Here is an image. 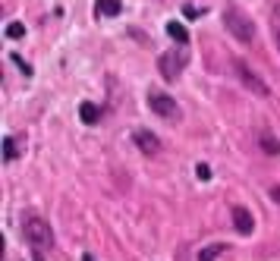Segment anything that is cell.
<instances>
[{
    "label": "cell",
    "mask_w": 280,
    "mask_h": 261,
    "mask_svg": "<svg viewBox=\"0 0 280 261\" xmlns=\"http://www.w3.org/2000/svg\"><path fill=\"white\" fill-rule=\"evenodd\" d=\"M167 35H170L177 44H186V41H189V32H186L183 22H167Z\"/></svg>",
    "instance_id": "cell-10"
},
{
    "label": "cell",
    "mask_w": 280,
    "mask_h": 261,
    "mask_svg": "<svg viewBox=\"0 0 280 261\" xmlns=\"http://www.w3.org/2000/svg\"><path fill=\"white\" fill-rule=\"evenodd\" d=\"M10 57H13V63H16V66L22 69V73H26V76H32V66H29L26 60H22V57H19V54H10Z\"/></svg>",
    "instance_id": "cell-16"
},
{
    "label": "cell",
    "mask_w": 280,
    "mask_h": 261,
    "mask_svg": "<svg viewBox=\"0 0 280 261\" xmlns=\"http://www.w3.org/2000/svg\"><path fill=\"white\" fill-rule=\"evenodd\" d=\"M195 176H198V180H211V167H208V164H198V167H195Z\"/></svg>",
    "instance_id": "cell-15"
},
{
    "label": "cell",
    "mask_w": 280,
    "mask_h": 261,
    "mask_svg": "<svg viewBox=\"0 0 280 261\" xmlns=\"http://www.w3.org/2000/svg\"><path fill=\"white\" fill-rule=\"evenodd\" d=\"M22 233H26V242L32 245L35 261H44V255H48L51 245H54L51 223L41 220V217H26V223H22Z\"/></svg>",
    "instance_id": "cell-1"
},
{
    "label": "cell",
    "mask_w": 280,
    "mask_h": 261,
    "mask_svg": "<svg viewBox=\"0 0 280 261\" xmlns=\"http://www.w3.org/2000/svg\"><path fill=\"white\" fill-rule=\"evenodd\" d=\"M277 16H280V7H277Z\"/></svg>",
    "instance_id": "cell-19"
},
{
    "label": "cell",
    "mask_w": 280,
    "mask_h": 261,
    "mask_svg": "<svg viewBox=\"0 0 280 261\" xmlns=\"http://www.w3.org/2000/svg\"><path fill=\"white\" fill-rule=\"evenodd\" d=\"M183 66H186V54H161L158 57V69H161V76H164L167 82H177V76L183 73Z\"/></svg>",
    "instance_id": "cell-4"
},
{
    "label": "cell",
    "mask_w": 280,
    "mask_h": 261,
    "mask_svg": "<svg viewBox=\"0 0 280 261\" xmlns=\"http://www.w3.org/2000/svg\"><path fill=\"white\" fill-rule=\"evenodd\" d=\"M220 252H227V245H220V242H217V245H208V248H202V255H198V261H214Z\"/></svg>",
    "instance_id": "cell-12"
},
{
    "label": "cell",
    "mask_w": 280,
    "mask_h": 261,
    "mask_svg": "<svg viewBox=\"0 0 280 261\" xmlns=\"http://www.w3.org/2000/svg\"><path fill=\"white\" fill-rule=\"evenodd\" d=\"M7 35H10V38H22V35H26V26H22V22H10Z\"/></svg>",
    "instance_id": "cell-14"
},
{
    "label": "cell",
    "mask_w": 280,
    "mask_h": 261,
    "mask_svg": "<svg viewBox=\"0 0 280 261\" xmlns=\"http://www.w3.org/2000/svg\"><path fill=\"white\" fill-rule=\"evenodd\" d=\"M132 139H135V145L142 148V154H148V158L161 154V142H158V136H155V133H148V129H135Z\"/></svg>",
    "instance_id": "cell-5"
},
{
    "label": "cell",
    "mask_w": 280,
    "mask_h": 261,
    "mask_svg": "<svg viewBox=\"0 0 280 261\" xmlns=\"http://www.w3.org/2000/svg\"><path fill=\"white\" fill-rule=\"evenodd\" d=\"M233 227H236L242 236H249L252 230H255V217H252V211L249 208H242V205H233Z\"/></svg>",
    "instance_id": "cell-6"
},
{
    "label": "cell",
    "mask_w": 280,
    "mask_h": 261,
    "mask_svg": "<svg viewBox=\"0 0 280 261\" xmlns=\"http://www.w3.org/2000/svg\"><path fill=\"white\" fill-rule=\"evenodd\" d=\"M224 26H227V32L233 35V38L242 41V44H249L255 38V22H252V16L242 13L239 7H227L224 10Z\"/></svg>",
    "instance_id": "cell-2"
},
{
    "label": "cell",
    "mask_w": 280,
    "mask_h": 261,
    "mask_svg": "<svg viewBox=\"0 0 280 261\" xmlns=\"http://www.w3.org/2000/svg\"><path fill=\"white\" fill-rule=\"evenodd\" d=\"M79 120H82L85 126H95L101 120V107L91 104V101H82V104H79Z\"/></svg>",
    "instance_id": "cell-8"
},
{
    "label": "cell",
    "mask_w": 280,
    "mask_h": 261,
    "mask_svg": "<svg viewBox=\"0 0 280 261\" xmlns=\"http://www.w3.org/2000/svg\"><path fill=\"white\" fill-rule=\"evenodd\" d=\"M258 145H261V151H264V154H271V158H277V154H280V142H277L271 133H267V129L258 136Z\"/></svg>",
    "instance_id": "cell-9"
},
{
    "label": "cell",
    "mask_w": 280,
    "mask_h": 261,
    "mask_svg": "<svg viewBox=\"0 0 280 261\" xmlns=\"http://www.w3.org/2000/svg\"><path fill=\"white\" fill-rule=\"evenodd\" d=\"M236 73H239V79H242V85H246V88H252L255 94H261V98L267 94V85H264V82H261L258 76H255V73H252V69H249L246 63H242V60L236 63Z\"/></svg>",
    "instance_id": "cell-7"
},
{
    "label": "cell",
    "mask_w": 280,
    "mask_h": 261,
    "mask_svg": "<svg viewBox=\"0 0 280 261\" xmlns=\"http://www.w3.org/2000/svg\"><path fill=\"white\" fill-rule=\"evenodd\" d=\"M120 0H98V16H120Z\"/></svg>",
    "instance_id": "cell-11"
},
{
    "label": "cell",
    "mask_w": 280,
    "mask_h": 261,
    "mask_svg": "<svg viewBox=\"0 0 280 261\" xmlns=\"http://www.w3.org/2000/svg\"><path fill=\"white\" fill-rule=\"evenodd\" d=\"M148 107L155 110L158 116H164V120H180L177 101H173L170 94H164V91H148Z\"/></svg>",
    "instance_id": "cell-3"
},
{
    "label": "cell",
    "mask_w": 280,
    "mask_h": 261,
    "mask_svg": "<svg viewBox=\"0 0 280 261\" xmlns=\"http://www.w3.org/2000/svg\"><path fill=\"white\" fill-rule=\"evenodd\" d=\"M274 41H277V47H280V29H274Z\"/></svg>",
    "instance_id": "cell-18"
},
{
    "label": "cell",
    "mask_w": 280,
    "mask_h": 261,
    "mask_svg": "<svg viewBox=\"0 0 280 261\" xmlns=\"http://www.w3.org/2000/svg\"><path fill=\"white\" fill-rule=\"evenodd\" d=\"M271 198H274V201H280V189H271Z\"/></svg>",
    "instance_id": "cell-17"
},
{
    "label": "cell",
    "mask_w": 280,
    "mask_h": 261,
    "mask_svg": "<svg viewBox=\"0 0 280 261\" xmlns=\"http://www.w3.org/2000/svg\"><path fill=\"white\" fill-rule=\"evenodd\" d=\"M19 158V148L13 139H4V161H16Z\"/></svg>",
    "instance_id": "cell-13"
}]
</instances>
